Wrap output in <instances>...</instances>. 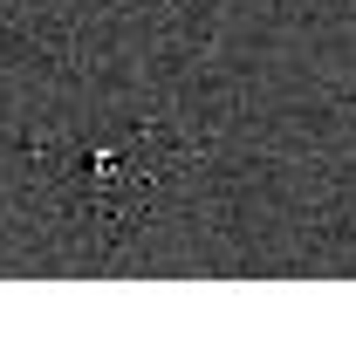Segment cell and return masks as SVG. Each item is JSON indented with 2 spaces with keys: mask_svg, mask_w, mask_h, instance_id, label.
Returning a JSON list of instances; mask_svg holds the SVG:
<instances>
[{
  "mask_svg": "<svg viewBox=\"0 0 356 349\" xmlns=\"http://www.w3.org/2000/svg\"><path fill=\"white\" fill-rule=\"evenodd\" d=\"M165 165L172 158H158L151 131L117 137V144H76L62 158V213H76V226L96 240H124L158 206Z\"/></svg>",
  "mask_w": 356,
  "mask_h": 349,
  "instance_id": "6da1fadb",
  "label": "cell"
}]
</instances>
